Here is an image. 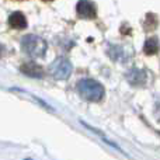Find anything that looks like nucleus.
I'll return each mask as SVG.
<instances>
[{
  "instance_id": "obj_10",
  "label": "nucleus",
  "mask_w": 160,
  "mask_h": 160,
  "mask_svg": "<svg viewBox=\"0 0 160 160\" xmlns=\"http://www.w3.org/2000/svg\"><path fill=\"white\" fill-rule=\"evenodd\" d=\"M3 51H4V47H3V45H2V44H0V56H2Z\"/></svg>"
},
{
  "instance_id": "obj_12",
  "label": "nucleus",
  "mask_w": 160,
  "mask_h": 160,
  "mask_svg": "<svg viewBox=\"0 0 160 160\" xmlns=\"http://www.w3.org/2000/svg\"><path fill=\"white\" fill-rule=\"evenodd\" d=\"M16 2H21V0H16Z\"/></svg>"
},
{
  "instance_id": "obj_2",
  "label": "nucleus",
  "mask_w": 160,
  "mask_h": 160,
  "mask_svg": "<svg viewBox=\"0 0 160 160\" xmlns=\"http://www.w3.org/2000/svg\"><path fill=\"white\" fill-rule=\"evenodd\" d=\"M21 49L31 58H41L47 52V42L41 37L28 34L21 39Z\"/></svg>"
},
{
  "instance_id": "obj_5",
  "label": "nucleus",
  "mask_w": 160,
  "mask_h": 160,
  "mask_svg": "<svg viewBox=\"0 0 160 160\" xmlns=\"http://www.w3.org/2000/svg\"><path fill=\"white\" fill-rule=\"evenodd\" d=\"M20 70L21 73H24L28 78H35V79H41L44 76V70L39 65L34 63V62H25L20 66Z\"/></svg>"
},
{
  "instance_id": "obj_1",
  "label": "nucleus",
  "mask_w": 160,
  "mask_h": 160,
  "mask_svg": "<svg viewBox=\"0 0 160 160\" xmlns=\"http://www.w3.org/2000/svg\"><path fill=\"white\" fill-rule=\"evenodd\" d=\"M78 91L83 98L91 102L101 101L105 94L104 86L94 79H82L78 83Z\"/></svg>"
},
{
  "instance_id": "obj_7",
  "label": "nucleus",
  "mask_w": 160,
  "mask_h": 160,
  "mask_svg": "<svg viewBox=\"0 0 160 160\" xmlns=\"http://www.w3.org/2000/svg\"><path fill=\"white\" fill-rule=\"evenodd\" d=\"M8 25L16 30H24L27 28V18L21 11H14L10 17H8Z\"/></svg>"
},
{
  "instance_id": "obj_4",
  "label": "nucleus",
  "mask_w": 160,
  "mask_h": 160,
  "mask_svg": "<svg viewBox=\"0 0 160 160\" xmlns=\"http://www.w3.org/2000/svg\"><path fill=\"white\" fill-rule=\"evenodd\" d=\"M76 13L82 18L93 20L97 17V7L90 0H79L76 4Z\"/></svg>"
},
{
  "instance_id": "obj_11",
  "label": "nucleus",
  "mask_w": 160,
  "mask_h": 160,
  "mask_svg": "<svg viewBox=\"0 0 160 160\" xmlns=\"http://www.w3.org/2000/svg\"><path fill=\"white\" fill-rule=\"evenodd\" d=\"M42 2H52V0H42Z\"/></svg>"
},
{
  "instance_id": "obj_6",
  "label": "nucleus",
  "mask_w": 160,
  "mask_h": 160,
  "mask_svg": "<svg viewBox=\"0 0 160 160\" xmlns=\"http://www.w3.org/2000/svg\"><path fill=\"white\" fill-rule=\"evenodd\" d=\"M127 79L132 86H142L146 83V72L133 68L127 73Z\"/></svg>"
},
{
  "instance_id": "obj_9",
  "label": "nucleus",
  "mask_w": 160,
  "mask_h": 160,
  "mask_svg": "<svg viewBox=\"0 0 160 160\" xmlns=\"http://www.w3.org/2000/svg\"><path fill=\"white\" fill-rule=\"evenodd\" d=\"M110 51H112V52H117V56H114V61H117V62H125L128 59V56H127V53L122 51V48H119V47H111L110 48Z\"/></svg>"
},
{
  "instance_id": "obj_8",
  "label": "nucleus",
  "mask_w": 160,
  "mask_h": 160,
  "mask_svg": "<svg viewBox=\"0 0 160 160\" xmlns=\"http://www.w3.org/2000/svg\"><path fill=\"white\" fill-rule=\"evenodd\" d=\"M159 49V39L156 38V37H153V38H148L146 42H145L143 45V51L146 55H153V53H156Z\"/></svg>"
},
{
  "instance_id": "obj_3",
  "label": "nucleus",
  "mask_w": 160,
  "mask_h": 160,
  "mask_svg": "<svg viewBox=\"0 0 160 160\" xmlns=\"http://www.w3.org/2000/svg\"><path fill=\"white\" fill-rule=\"evenodd\" d=\"M51 75L58 80H66L72 75V63L66 58H58L52 62L49 68Z\"/></svg>"
}]
</instances>
